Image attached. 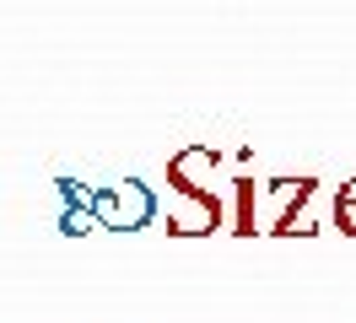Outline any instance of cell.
<instances>
[{"label":"cell","instance_id":"obj_1","mask_svg":"<svg viewBox=\"0 0 356 323\" xmlns=\"http://www.w3.org/2000/svg\"><path fill=\"white\" fill-rule=\"evenodd\" d=\"M92 215L108 232H140V226L156 221V194L140 178H124V183H108V189H92Z\"/></svg>","mask_w":356,"mask_h":323},{"label":"cell","instance_id":"obj_2","mask_svg":"<svg viewBox=\"0 0 356 323\" xmlns=\"http://www.w3.org/2000/svg\"><path fill=\"white\" fill-rule=\"evenodd\" d=\"M60 232L81 237V232H97V215H92V199H81V205H70L65 215H60Z\"/></svg>","mask_w":356,"mask_h":323},{"label":"cell","instance_id":"obj_3","mask_svg":"<svg viewBox=\"0 0 356 323\" xmlns=\"http://www.w3.org/2000/svg\"><path fill=\"white\" fill-rule=\"evenodd\" d=\"M334 221H340V232H346V237L356 232V178L340 189V199H334Z\"/></svg>","mask_w":356,"mask_h":323}]
</instances>
